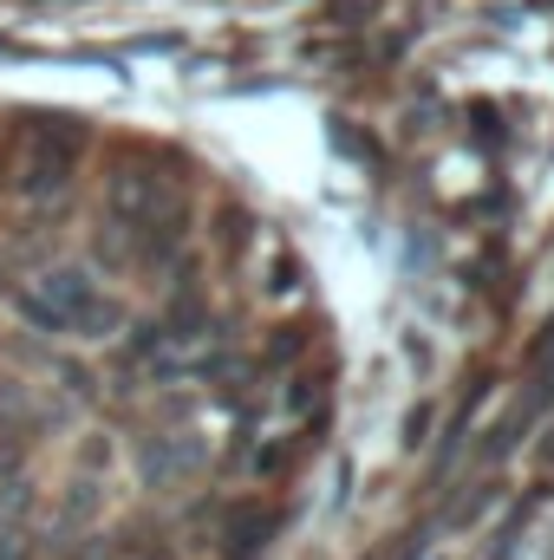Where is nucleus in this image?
<instances>
[{
  "label": "nucleus",
  "instance_id": "1",
  "mask_svg": "<svg viewBox=\"0 0 554 560\" xmlns=\"http://www.w3.org/2000/svg\"><path fill=\"white\" fill-rule=\"evenodd\" d=\"M79 150H85V125H72V118H39V125L26 131L20 163H13V189H20L26 202L66 196L72 176H79Z\"/></svg>",
  "mask_w": 554,
  "mask_h": 560
},
{
  "label": "nucleus",
  "instance_id": "2",
  "mask_svg": "<svg viewBox=\"0 0 554 560\" xmlns=\"http://www.w3.org/2000/svg\"><path fill=\"white\" fill-rule=\"evenodd\" d=\"M275 528H280V515L275 509H262V502H242L235 515H229V555H262L268 541H275Z\"/></svg>",
  "mask_w": 554,
  "mask_h": 560
}]
</instances>
